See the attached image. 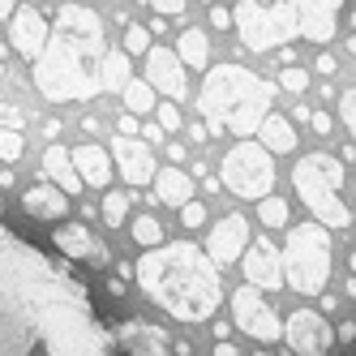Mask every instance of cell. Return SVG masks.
I'll use <instances>...</instances> for the list:
<instances>
[{
  "label": "cell",
  "mask_w": 356,
  "mask_h": 356,
  "mask_svg": "<svg viewBox=\"0 0 356 356\" xmlns=\"http://www.w3.org/2000/svg\"><path fill=\"white\" fill-rule=\"evenodd\" d=\"M292 185L300 193V202L314 211L318 223L335 227V232H343V227H352V211L343 207V163L335 155H326V150H314V155H300V163L292 168Z\"/></svg>",
  "instance_id": "obj_5"
},
{
  "label": "cell",
  "mask_w": 356,
  "mask_h": 356,
  "mask_svg": "<svg viewBox=\"0 0 356 356\" xmlns=\"http://www.w3.org/2000/svg\"><path fill=\"white\" fill-rule=\"evenodd\" d=\"M116 129H120V134H142V124H138V116H134V112H124V116L116 120Z\"/></svg>",
  "instance_id": "obj_40"
},
{
  "label": "cell",
  "mask_w": 356,
  "mask_h": 356,
  "mask_svg": "<svg viewBox=\"0 0 356 356\" xmlns=\"http://www.w3.org/2000/svg\"><path fill=\"white\" fill-rule=\"evenodd\" d=\"M112 163H116V172L134 189H142V185L155 181V150H150V142H142L138 134H116V142H112Z\"/></svg>",
  "instance_id": "obj_11"
},
{
  "label": "cell",
  "mask_w": 356,
  "mask_h": 356,
  "mask_svg": "<svg viewBox=\"0 0 356 356\" xmlns=\"http://www.w3.org/2000/svg\"><path fill=\"white\" fill-rule=\"evenodd\" d=\"M258 138H262V146L270 150V155H288V150H296V129H292V120L279 116V112H270V116L262 120Z\"/></svg>",
  "instance_id": "obj_22"
},
{
  "label": "cell",
  "mask_w": 356,
  "mask_h": 356,
  "mask_svg": "<svg viewBox=\"0 0 356 356\" xmlns=\"http://www.w3.org/2000/svg\"><path fill=\"white\" fill-rule=\"evenodd\" d=\"M219 181L232 189L236 197H249V202H262L270 189H275V163H270V150L262 142H249L241 138L232 150L223 155V168H219Z\"/></svg>",
  "instance_id": "obj_8"
},
{
  "label": "cell",
  "mask_w": 356,
  "mask_h": 356,
  "mask_svg": "<svg viewBox=\"0 0 356 356\" xmlns=\"http://www.w3.org/2000/svg\"><path fill=\"white\" fill-rule=\"evenodd\" d=\"M258 215H262L266 227H284V223H288V202L275 197V193H266V197L258 202Z\"/></svg>",
  "instance_id": "obj_29"
},
{
  "label": "cell",
  "mask_w": 356,
  "mask_h": 356,
  "mask_svg": "<svg viewBox=\"0 0 356 356\" xmlns=\"http://www.w3.org/2000/svg\"><path fill=\"white\" fill-rule=\"evenodd\" d=\"M17 181V176H13V168H0V189H9Z\"/></svg>",
  "instance_id": "obj_47"
},
{
  "label": "cell",
  "mask_w": 356,
  "mask_h": 356,
  "mask_svg": "<svg viewBox=\"0 0 356 356\" xmlns=\"http://www.w3.org/2000/svg\"><path fill=\"white\" fill-rule=\"evenodd\" d=\"M245 249H249V223L245 215H227L215 223V232L207 241V253L219 262V266H232L236 258H245Z\"/></svg>",
  "instance_id": "obj_16"
},
{
  "label": "cell",
  "mask_w": 356,
  "mask_h": 356,
  "mask_svg": "<svg viewBox=\"0 0 356 356\" xmlns=\"http://www.w3.org/2000/svg\"><path fill=\"white\" fill-rule=\"evenodd\" d=\"M142 134H146V142H150V146H155V142H163V134H168V129H163V124H146Z\"/></svg>",
  "instance_id": "obj_44"
},
{
  "label": "cell",
  "mask_w": 356,
  "mask_h": 356,
  "mask_svg": "<svg viewBox=\"0 0 356 356\" xmlns=\"http://www.w3.org/2000/svg\"><path fill=\"white\" fill-rule=\"evenodd\" d=\"M146 82L163 90L168 99H185V60L181 52H168V47H150L146 52Z\"/></svg>",
  "instance_id": "obj_15"
},
{
  "label": "cell",
  "mask_w": 356,
  "mask_h": 356,
  "mask_svg": "<svg viewBox=\"0 0 356 356\" xmlns=\"http://www.w3.org/2000/svg\"><path fill=\"white\" fill-rule=\"evenodd\" d=\"M116 343L129 356H168V335L150 322H124L116 326Z\"/></svg>",
  "instance_id": "obj_17"
},
{
  "label": "cell",
  "mask_w": 356,
  "mask_h": 356,
  "mask_svg": "<svg viewBox=\"0 0 356 356\" xmlns=\"http://www.w3.org/2000/svg\"><path fill=\"white\" fill-rule=\"evenodd\" d=\"M22 211L35 215V219H65L69 193L60 185H35V189H26V197H22Z\"/></svg>",
  "instance_id": "obj_20"
},
{
  "label": "cell",
  "mask_w": 356,
  "mask_h": 356,
  "mask_svg": "<svg viewBox=\"0 0 356 356\" xmlns=\"http://www.w3.org/2000/svg\"><path fill=\"white\" fill-rule=\"evenodd\" d=\"M22 155H26V138H22V129H5V124H0V163H17Z\"/></svg>",
  "instance_id": "obj_28"
},
{
  "label": "cell",
  "mask_w": 356,
  "mask_h": 356,
  "mask_svg": "<svg viewBox=\"0 0 356 356\" xmlns=\"http://www.w3.org/2000/svg\"><path fill=\"white\" fill-rule=\"evenodd\" d=\"M339 116H343L348 134H352V142H356V90H343V95H339Z\"/></svg>",
  "instance_id": "obj_33"
},
{
  "label": "cell",
  "mask_w": 356,
  "mask_h": 356,
  "mask_svg": "<svg viewBox=\"0 0 356 356\" xmlns=\"http://www.w3.org/2000/svg\"><path fill=\"white\" fill-rule=\"evenodd\" d=\"M47 39H52V26H47V17H43L35 5L13 9V17H9V43L17 47L22 56L35 60L43 47H47Z\"/></svg>",
  "instance_id": "obj_14"
},
{
  "label": "cell",
  "mask_w": 356,
  "mask_h": 356,
  "mask_svg": "<svg viewBox=\"0 0 356 356\" xmlns=\"http://www.w3.org/2000/svg\"><path fill=\"white\" fill-rule=\"evenodd\" d=\"M124 215H129V193H108L104 197V223L108 227H120Z\"/></svg>",
  "instance_id": "obj_31"
},
{
  "label": "cell",
  "mask_w": 356,
  "mask_h": 356,
  "mask_svg": "<svg viewBox=\"0 0 356 356\" xmlns=\"http://www.w3.org/2000/svg\"><path fill=\"white\" fill-rule=\"evenodd\" d=\"M138 245H146V249H155V245H163V227H159V219L155 215H142V219H134V232H129Z\"/></svg>",
  "instance_id": "obj_27"
},
{
  "label": "cell",
  "mask_w": 356,
  "mask_h": 356,
  "mask_svg": "<svg viewBox=\"0 0 356 356\" xmlns=\"http://www.w3.org/2000/svg\"><path fill=\"white\" fill-rule=\"evenodd\" d=\"M215 356H241V352H236L232 339H219V343H215Z\"/></svg>",
  "instance_id": "obj_45"
},
{
  "label": "cell",
  "mask_w": 356,
  "mask_h": 356,
  "mask_svg": "<svg viewBox=\"0 0 356 356\" xmlns=\"http://www.w3.org/2000/svg\"><path fill=\"white\" fill-rule=\"evenodd\" d=\"M176 52H181V60H185V65L207 69V65H211V39L202 35V31H185V35H181V47H176Z\"/></svg>",
  "instance_id": "obj_24"
},
{
  "label": "cell",
  "mask_w": 356,
  "mask_h": 356,
  "mask_svg": "<svg viewBox=\"0 0 356 356\" xmlns=\"http://www.w3.org/2000/svg\"><path fill=\"white\" fill-rule=\"evenodd\" d=\"M288 5L296 9V22H300V39H309V43H330L335 39V17L339 9L348 5V0H288Z\"/></svg>",
  "instance_id": "obj_13"
},
{
  "label": "cell",
  "mask_w": 356,
  "mask_h": 356,
  "mask_svg": "<svg viewBox=\"0 0 356 356\" xmlns=\"http://www.w3.org/2000/svg\"><path fill=\"white\" fill-rule=\"evenodd\" d=\"M43 134L56 142V138H60V120H43Z\"/></svg>",
  "instance_id": "obj_46"
},
{
  "label": "cell",
  "mask_w": 356,
  "mask_h": 356,
  "mask_svg": "<svg viewBox=\"0 0 356 356\" xmlns=\"http://www.w3.org/2000/svg\"><path fill=\"white\" fill-rule=\"evenodd\" d=\"M185 5H189V0H150V9L163 13V17H181V13H185Z\"/></svg>",
  "instance_id": "obj_36"
},
{
  "label": "cell",
  "mask_w": 356,
  "mask_h": 356,
  "mask_svg": "<svg viewBox=\"0 0 356 356\" xmlns=\"http://www.w3.org/2000/svg\"><path fill=\"white\" fill-rule=\"evenodd\" d=\"M335 69H339V60L330 56V52H322V56H318V73H322V78H330Z\"/></svg>",
  "instance_id": "obj_41"
},
{
  "label": "cell",
  "mask_w": 356,
  "mask_h": 356,
  "mask_svg": "<svg viewBox=\"0 0 356 356\" xmlns=\"http://www.w3.org/2000/svg\"><path fill=\"white\" fill-rule=\"evenodd\" d=\"M52 241L60 245V253H65V258H90V253L99 249V245H95V236L86 232L82 223H60L56 232H52Z\"/></svg>",
  "instance_id": "obj_23"
},
{
  "label": "cell",
  "mask_w": 356,
  "mask_h": 356,
  "mask_svg": "<svg viewBox=\"0 0 356 356\" xmlns=\"http://www.w3.org/2000/svg\"><path fill=\"white\" fill-rule=\"evenodd\" d=\"M168 159L172 163H185V146H168Z\"/></svg>",
  "instance_id": "obj_48"
},
{
  "label": "cell",
  "mask_w": 356,
  "mask_h": 356,
  "mask_svg": "<svg viewBox=\"0 0 356 356\" xmlns=\"http://www.w3.org/2000/svg\"><path fill=\"white\" fill-rule=\"evenodd\" d=\"M348 266H352V275H356V253H352V258H348Z\"/></svg>",
  "instance_id": "obj_53"
},
{
  "label": "cell",
  "mask_w": 356,
  "mask_h": 356,
  "mask_svg": "<svg viewBox=\"0 0 356 356\" xmlns=\"http://www.w3.org/2000/svg\"><path fill=\"white\" fill-rule=\"evenodd\" d=\"M104 39L69 35L52 26V39L35 56V86L47 104H78V99H95L104 90Z\"/></svg>",
  "instance_id": "obj_4"
},
{
  "label": "cell",
  "mask_w": 356,
  "mask_h": 356,
  "mask_svg": "<svg viewBox=\"0 0 356 356\" xmlns=\"http://www.w3.org/2000/svg\"><path fill=\"white\" fill-rule=\"evenodd\" d=\"M348 52H352V56H356V35H352V39H348Z\"/></svg>",
  "instance_id": "obj_52"
},
{
  "label": "cell",
  "mask_w": 356,
  "mask_h": 356,
  "mask_svg": "<svg viewBox=\"0 0 356 356\" xmlns=\"http://www.w3.org/2000/svg\"><path fill=\"white\" fill-rule=\"evenodd\" d=\"M155 202H163V207H185V202L193 197V181H189V172L181 168H163L155 172Z\"/></svg>",
  "instance_id": "obj_21"
},
{
  "label": "cell",
  "mask_w": 356,
  "mask_h": 356,
  "mask_svg": "<svg viewBox=\"0 0 356 356\" xmlns=\"http://www.w3.org/2000/svg\"><path fill=\"white\" fill-rule=\"evenodd\" d=\"M124 112H134V116H146V112H155V86L150 82H124Z\"/></svg>",
  "instance_id": "obj_25"
},
{
  "label": "cell",
  "mask_w": 356,
  "mask_h": 356,
  "mask_svg": "<svg viewBox=\"0 0 356 356\" xmlns=\"http://www.w3.org/2000/svg\"><path fill=\"white\" fill-rule=\"evenodd\" d=\"M134 275H138L142 292L176 322H207L215 318L219 300H223L219 262L193 241H172V245L163 241L155 249H146Z\"/></svg>",
  "instance_id": "obj_2"
},
{
  "label": "cell",
  "mask_w": 356,
  "mask_h": 356,
  "mask_svg": "<svg viewBox=\"0 0 356 356\" xmlns=\"http://www.w3.org/2000/svg\"><path fill=\"white\" fill-rule=\"evenodd\" d=\"M241 266H245V279H249L253 288H262V292H275V288L288 284V275H284V253H279L266 236L253 241V245L245 249Z\"/></svg>",
  "instance_id": "obj_12"
},
{
  "label": "cell",
  "mask_w": 356,
  "mask_h": 356,
  "mask_svg": "<svg viewBox=\"0 0 356 356\" xmlns=\"http://www.w3.org/2000/svg\"><path fill=\"white\" fill-rule=\"evenodd\" d=\"M189 138H193L197 146H202V142H211V124H207V120H202V124L193 120V129H189Z\"/></svg>",
  "instance_id": "obj_42"
},
{
  "label": "cell",
  "mask_w": 356,
  "mask_h": 356,
  "mask_svg": "<svg viewBox=\"0 0 356 356\" xmlns=\"http://www.w3.org/2000/svg\"><path fill=\"white\" fill-rule=\"evenodd\" d=\"M284 339H288V348H292L296 356H326L330 343H335V330L326 326L322 314L296 309V314L284 322Z\"/></svg>",
  "instance_id": "obj_10"
},
{
  "label": "cell",
  "mask_w": 356,
  "mask_h": 356,
  "mask_svg": "<svg viewBox=\"0 0 356 356\" xmlns=\"http://www.w3.org/2000/svg\"><path fill=\"white\" fill-rule=\"evenodd\" d=\"M0 124H5V129H22V124H26V116H22L17 108H9V104H0Z\"/></svg>",
  "instance_id": "obj_38"
},
{
  "label": "cell",
  "mask_w": 356,
  "mask_h": 356,
  "mask_svg": "<svg viewBox=\"0 0 356 356\" xmlns=\"http://www.w3.org/2000/svg\"><path fill=\"white\" fill-rule=\"evenodd\" d=\"M348 26H356V5H352V9H348Z\"/></svg>",
  "instance_id": "obj_51"
},
{
  "label": "cell",
  "mask_w": 356,
  "mask_h": 356,
  "mask_svg": "<svg viewBox=\"0 0 356 356\" xmlns=\"http://www.w3.org/2000/svg\"><path fill=\"white\" fill-rule=\"evenodd\" d=\"M211 26H215V31H232V26H236V17H232V9H223V5H215V9H211Z\"/></svg>",
  "instance_id": "obj_37"
},
{
  "label": "cell",
  "mask_w": 356,
  "mask_h": 356,
  "mask_svg": "<svg viewBox=\"0 0 356 356\" xmlns=\"http://www.w3.org/2000/svg\"><path fill=\"white\" fill-rule=\"evenodd\" d=\"M232 17L249 52H275V47L300 39V22L288 0H236Z\"/></svg>",
  "instance_id": "obj_7"
},
{
  "label": "cell",
  "mask_w": 356,
  "mask_h": 356,
  "mask_svg": "<svg viewBox=\"0 0 356 356\" xmlns=\"http://www.w3.org/2000/svg\"><path fill=\"white\" fill-rule=\"evenodd\" d=\"M99 73H104V90H124V82H129V52H108Z\"/></svg>",
  "instance_id": "obj_26"
},
{
  "label": "cell",
  "mask_w": 356,
  "mask_h": 356,
  "mask_svg": "<svg viewBox=\"0 0 356 356\" xmlns=\"http://www.w3.org/2000/svg\"><path fill=\"white\" fill-rule=\"evenodd\" d=\"M43 176H47L52 185H60L65 193H78V189L86 185L82 176H78V163H73V150H65L60 142L47 146V155H43Z\"/></svg>",
  "instance_id": "obj_18"
},
{
  "label": "cell",
  "mask_w": 356,
  "mask_h": 356,
  "mask_svg": "<svg viewBox=\"0 0 356 356\" xmlns=\"http://www.w3.org/2000/svg\"><path fill=\"white\" fill-rule=\"evenodd\" d=\"M155 112H159V124H163V129H181V108H176V99L155 104Z\"/></svg>",
  "instance_id": "obj_35"
},
{
  "label": "cell",
  "mask_w": 356,
  "mask_h": 356,
  "mask_svg": "<svg viewBox=\"0 0 356 356\" xmlns=\"http://www.w3.org/2000/svg\"><path fill=\"white\" fill-rule=\"evenodd\" d=\"M270 99L275 86L262 82L253 69L245 65H215L207 73V82L197 90V116L211 124L215 134H236L249 138L262 129V120L270 116Z\"/></svg>",
  "instance_id": "obj_3"
},
{
  "label": "cell",
  "mask_w": 356,
  "mask_h": 356,
  "mask_svg": "<svg viewBox=\"0 0 356 356\" xmlns=\"http://www.w3.org/2000/svg\"><path fill=\"white\" fill-rule=\"evenodd\" d=\"M124 52H129V56H146L150 52V31L138 26V22H124Z\"/></svg>",
  "instance_id": "obj_30"
},
{
  "label": "cell",
  "mask_w": 356,
  "mask_h": 356,
  "mask_svg": "<svg viewBox=\"0 0 356 356\" xmlns=\"http://www.w3.org/2000/svg\"><path fill=\"white\" fill-rule=\"evenodd\" d=\"M73 163H78V176H82L86 185H95V189H104L112 181V150L95 146V142H86V146L73 150Z\"/></svg>",
  "instance_id": "obj_19"
},
{
  "label": "cell",
  "mask_w": 356,
  "mask_h": 356,
  "mask_svg": "<svg viewBox=\"0 0 356 356\" xmlns=\"http://www.w3.org/2000/svg\"><path fill=\"white\" fill-rule=\"evenodd\" d=\"M232 318H236V326L245 330V335L258 339V343L284 339V322H279V314L262 300V288H253V284L232 292Z\"/></svg>",
  "instance_id": "obj_9"
},
{
  "label": "cell",
  "mask_w": 356,
  "mask_h": 356,
  "mask_svg": "<svg viewBox=\"0 0 356 356\" xmlns=\"http://www.w3.org/2000/svg\"><path fill=\"white\" fill-rule=\"evenodd\" d=\"M279 86H284L288 95H305V90H309V69H300V65H288L284 73H279Z\"/></svg>",
  "instance_id": "obj_32"
},
{
  "label": "cell",
  "mask_w": 356,
  "mask_h": 356,
  "mask_svg": "<svg viewBox=\"0 0 356 356\" xmlns=\"http://www.w3.org/2000/svg\"><path fill=\"white\" fill-rule=\"evenodd\" d=\"M343 292H348V296H356V275L348 279V288H343Z\"/></svg>",
  "instance_id": "obj_50"
},
{
  "label": "cell",
  "mask_w": 356,
  "mask_h": 356,
  "mask_svg": "<svg viewBox=\"0 0 356 356\" xmlns=\"http://www.w3.org/2000/svg\"><path fill=\"white\" fill-rule=\"evenodd\" d=\"M181 223H185V227H202V223H207V207L189 197L185 207H181Z\"/></svg>",
  "instance_id": "obj_34"
},
{
  "label": "cell",
  "mask_w": 356,
  "mask_h": 356,
  "mask_svg": "<svg viewBox=\"0 0 356 356\" xmlns=\"http://www.w3.org/2000/svg\"><path fill=\"white\" fill-rule=\"evenodd\" d=\"M309 124H314V134H322V138L335 134V120H330L326 112H314V116H309Z\"/></svg>",
  "instance_id": "obj_39"
},
{
  "label": "cell",
  "mask_w": 356,
  "mask_h": 356,
  "mask_svg": "<svg viewBox=\"0 0 356 356\" xmlns=\"http://www.w3.org/2000/svg\"><path fill=\"white\" fill-rule=\"evenodd\" d=\"M13 9H17L13 0H0V22H5V17H13Z\"/></svg>",
  "instance_id": "obj_49"
},
{
  "label": "cell",
  "mask_w": 356,
  "mask_h": 356,
  "mask_svg": "<svg viewBox=\"0 0 356 356\" xmlns=\"http://www.w3.org/2000/svg\"><path fill=\"white\" fill-rule=\"evenodd\" d=\"M253 356H270V352H253Z\"/></svg>",
  "instance_id": "obj_54"
},
{
  "label": "cell",
  "mask_w": 356,
  "mask_h": 356,
  "mask_svg": "<svg viewBox=\"0 0 356 356\" xmlns=\"http://www.w3.org/2000/svg\"><path fill=\"white\" fill-rule=\"evenodd\" d=\"M0 356H116L82 279L0 223Z\"/></svg>",
  "instance_id": "obj_1"
},
{
  "label": "cell",
  "mask_w": 356,
  "mask_h": 356,
  "mask_svg": "<svg viewBox=\"0 0 356 356\" xmlns=\"http://www.w3.org/2000/svg\"><path fill=\"white\" fill-rule=\"evenodd\" d=\"M335 339H339V343H356V322H343Z\"/></svg>",
  "instance_id": "obj_43"
},
{
  "label": "cell",
  "mask_w": 356,
  "mask_h": 356,
  "mask_svg": "<svg viewBox=\"0 0 356 356\" xmlns=\"http://www.w3.org/2000/svg\"><path fill=\"white\" fill-rule=\"evenodd\" d=\"M284 275H288V288H296L300 296H318L326 288V279H330V232H326V223H300L288 232Z\"/></svg>",
  "instance_id": "obj_6"
}]
</instances>
